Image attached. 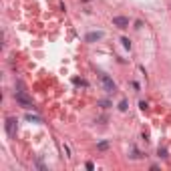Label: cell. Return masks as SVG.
Segmentation results:
<instances>
[{
    "label": "cell",
    "mask_w": 171,
    "mask_h": 171,
    "mask_svg": "<svg viewBox=\"0 0 171 171\" xmlns=\"http://www.w3.org/2000/svg\"><path fill=\"white\" fill-rule=\"evenodd\" d=\"M127 109H129V107H127V101H121V103H119V111H123V113H125Z\"/></svg>",
    "instance_id": "8"
},
{
    "label": "cell",
    "mask_w": 171,
    "mask_h": 171,
    "mask_svg": "<svg viewBox=\"0 0 171 171\" xmlns=\"http://www.w3.org/2000/svg\"><path fill=\"white\" fill-rule=\"evenodd\" d=\"M113 24L117 26V28L125 30L127 26H129V18H127V16H115V18H113Z\"/></svg>",
    "instance_id": "3"
},
{
    "label": "cell",
    "mask_w": 171,
    "mask_h": 171,
    "mask_svg": "<svg viewBox=\"0 0 171 171\" xmlns=\"http://www.w3.org/2000/svg\"><path fill=\"white\" fill-rule=\"evenodd\" d=\"M159 157H167V151H165V149H161V147H159Z\"/></svg>",
    "instance_id": "12"
},
{
    "label": "cell",
    "mask_w": 171,
    "mask_h": 171,
    "mask_svg": "<svg viewBox=\"0 0 171 171\" xmlns=\"http://www.w3.org/2000/svg\"><path fill=\"white\" fill-rule=\"evenodd\" d=\"M63 151H65V157H67V159H70V149H68L67 143H63Z\"/></svg>",
    "instance_id": "7"
},
{
    "label": "cell",
    "mask_w": 171,
    "mask_h": 171,
    "mask_svg": "<svg viewBox=\"0 0 171 171\" xmlns=\"http://www.w3.org/2000/svg\"><path fill=\"white\" fill-rule=\"evenodd\" d=\"M121 42H123L125 48H131V40H129V38H121Z\"/></svg>",
    "instance_id": "9"
},
{
    "label": "cell",
    "mask_w": 171,
    "mask_h": 171,
    "mask_svg": "<svg viewBox=\"0 0 171 171\" xmlns=\"http://www.w3.org/2000/svg\"><path fill=\"white\" fill-rule=\"evenodd\" d=\"M6 133H8V135L10 137H14L16 135V119H12V117H8V119H6Z\"/></svg>",
    "instance_id": "4"
},
{
    "label": "cell",
    "mask_w": 171,
    "mask_h": 171,
    "mask_svg": "<svg viewBox=\"0 0 171 171\" xmlns=\"http://www.w3.org/2000/svg\"><path fill=\"white\" fill-rule=\"evenodd\" d=\"M101 85H103V89L107 93H115V83H113V79H111L109 75H101Z\"/></svg>",
    "instance_id": "2"
},
{
    "label": "cell",
    "mask_w": 171,
    "mask_h": 171,
    "mask_svg": "<svg viewBox=\"0 0 171 171\" xmlns=\"http://www.w3.org/2000/svg\"><path fill=\"white\" fill-rule=\"evenodd\" d=\"M14 99L20 103L22 107H26V109H32V99H30V97H28L24 91H16V93H14Z\"/></svg>",
    "instance_id": "1"
},
{
    "label": "cell",
    "mask_w": 171,
    "mask_h": 171,
    "mask_svg": "<svg viewBox=\"0 0 171 171\" xmlns=\"http://www.w3.org/2000/svg\"><path fill=\"white\" fill-rule=\"evenodd\" d=\"M26 121H34V123H40L38 117H32V115H26Z\"/></svg>",
    "instance_id": "10"
},
{
    "label": "cell",
    "mask_w": 171,
    "mask_h": 171,
    "mask_svg": "<svg viewBox=\"0 0 171 171\" xmlns=\"http://www.w3.org/2000/svg\"><path fill=\"white\" fill-rule=\"evenodd\" d=\"M139 107H141V111H147V103H145V101L139 103Z\"/></svg>",
    "instance_id": "11"
},
{
    "label": "cell",
    "mask_w": 171,
    "mask_h": 171,
    "mask_svg": "<svg viewBox=\"0 0 171 171\" xmlns=\"http://www.w3.org/2000/svg\"><path fill=\"white\" fill-rule=\"evenodd\" d=\"M109 147H111V143H109V141H101V143L97 145V149H99V151H107Z\"/></svg>",
    "instance_id": "6"
},
{
    "label": "cell",
    "mask_w": 171,
    "mask_h": 171,
    "mask_svg": "<svg viewBox=\"0 0 171 171\" xmlns=\"http://www.w3.org/2000/svg\"><path fill=\"white\" fill-rule=\"evenodd\" d=\"M103 36H105V32L97 30V32H89L87 36H85V40H87V42H97V40H101Z\"/></svg>",
    "instance_id": "5"
}]
</instances>
